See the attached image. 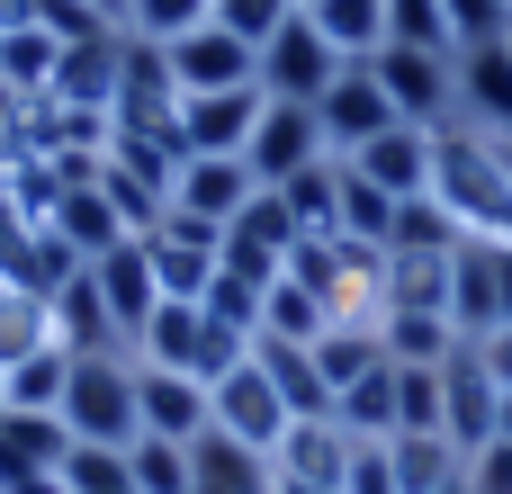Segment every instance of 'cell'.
Here are the masks:
<instances>
[{"label": "cell", "instance_id": "cell-1", "mask_svg": "<svg viewBox=\"0 0 512 494\" xmlns=\"http://www.w3.org/2000/svg\"><path fill=\"white\" fill-rule=\"evenodd\" d=\"M432 198L450 207L459 234L477 243H512V162L495 135H477L468 117L432 126Z\"/></svg>", "mask_w": 512, "mask_h": 494}, {"label": "cell", "instance_id": "cell-2", "mask_svg": "<svg viewBox=\"0 0 512 494\" xmlns=\"http://www.w3.org/2000/svg\"><path fill=\"white\" fill-rule=\"evenodd\" d=\"M135 360H144V369H171V378H198V387H216L234 360H252V342H243V333H225L207 306H189V297H162V306L144 315V333H135Z\"/></svg>", "mask_w": 512, "mask_h": 494}, {"label": "cell", "instance_id": "cell-3", "mask_svg": "<svg viewBox=\"0 0 512 494\" xmlns=\"http://www.w3.org/2000/svg\"><path fill=\"white\" fill-rule=\"evenodd\" d=\"M63 432L90 450H135V351H81L63 387Z\"/></svg>", "mask_w": 512, "mask_h": 494}, {"label": "cell", "instance_id": "cell-4", "mask_svg": "<svg viewBox=\"0 0 512 494\" xmlns=\"http://www.w3.org/2000/svg\"><path fill=\"white\" fill-rule=\"evenodd\" d=\"M288 423H297V414H288V396L270 387V369H261V360H234V369L207 387V432H225V441L261 450V459L288 441Z\"/></svg>", "mask_w": 512, "mask_h": 494}, {"label": "cell", "instance_id": "cell-5", "mask_svg": "<svg viewBox=\"0 0 512 494\" xmlns=\"http://www.w3.org/2000/svg\"><path fill=\"white\" fill-rule=\"evenodd\" d=\"M369 72H378V90H387V108H396L405 126H450V117H459V54L378 45Z\"/></svg>", "mask_w": 512, "mask_h": 494}, {"label": "cell", "instance_id": "cell-6", "mask_svg": "<svg viewBox=\"0 0 512 494\" xmlns=\"http://www.w3.org/2000/svg\"><path fill=\"white\" fill-rule=\"evenodd\" d=\"M342 81V54L324 45V27L297 9L288 27H270V45H261V90L270 99H297V108H315L324 90Z\"/></svg>", "mask_w": 512, "mask_h": 494}, {"label": "cell", "instance_id": "cell-7", "mask_svg": "<svg viewBox=\"0 0 512 494\" xmlns=\"http://www.w3.org/2000/svg\"><path fill=\"white\" fill-rule=\"evenodd\" d=\"M306 234H297V216L279 207V189H261L234 225H225V252H216V270H234V279H252V288H270V279H288V252H297Z\"/></svg>", "mask_w": 512, "mask_h": 494}, {"label": "cell", "instance_id": "cell-8", "mask_svg": "<svg viewBox=\"0 0 512 494\" xmlns=\"http://www.w3.org/2000/svg\"><path fill=\"white\" fill-rule=\"evenodd\" d=\"M441 432H450V450H459V459H477V450L504 432V387L486 378L477 342H459V351H450V369H441Z\"/></svg>", "mask_w": 512, "mask_h": 494}, {"label": "cell", "instance_id": "cell-9", "mask_svg": "<svg viewBox=\"0 0 512 494\" xmlns=\"http://www.w3.org/2000/svg\"><path fill=\"white\" fill-rule=\"evenodd\" d=\"M243 162H252V180H261V189H279V180H297V171L333 162V144H324L315 108L270 99V108H261V126H252V144H243Z\"/></svg>", "mask_w": 512, "mask_h": 494}, {"label": "cell", "instance_id": "cell-10", "mask_svg": "<svg viewBox=\"0 0 512 494\" xmlns=\"http://www.w3.org/2000/svg\"><path fill=\"white\" fill-rule=\"evenodd\" d=\"M162 54H171L180 99H189V90H252V81H261V45H243V36H234V27H216V18H207V27H189V36H171Z\"/></svg>", "mask_w": 512, "mask_h": 494}, {"label": "cell", "instance_id": "cell-11", "mask_svg": "<svg viewBox=\"0 0 512 494\" xmlns=\"http://www.w3.org/2000/svg\"><path fill=\"white\" fill-rule=\"evenodd\" d=\"M315 126H324L333 162H351L369 135H387V126H405V117L387 108V90H378V72H369V63H342V81L315 99Z\"/></svg>", "mask_w": 512, "mask_h": 494}, {"label": "cell", "instance_id": "cell-12", "mask_svg": "<svg viewBox=\"0 0 512 494\" xmlns=\"http://www.w3.org/2000/svg\"><path fill=\"white\" fill-rule=\"evenodd\" d=\"M252 198H261V180H252V162H243V153H189V162H180V180H171V207H180V216H198V225H216V234H225Z\"/></svg>", "mask_w": 512, "mask_h": 494}, {"label": "cell", "instance_id": "cell-13", "mask_svg": "<svg viewBox=\"0 0 512 494\" xmlns=\"http://www.w3.org/2000/svg\"><path fill=\"white\" fill-rule=\"evenodd\" d=\"M261 108H270L261 81L252 90H189L180 99V153H243L252 126H261Z\"/></svg>", "mask_w": 512, "mask_h": 494}, {"label": "cell", "instance_id": "cell-14", "mask_svg": "<svg viewBox=\"0 0 512 494\" xmlns=\"http://www.w3.org/2000/svg\"><path fill=\"white\" fill-rule=\"evenodd\" d=\"M90 288H99L108 324H117V333H126V351H135L144 315L162 306V288H153V261H144V234H126L117 252H99V261H90Z\"/></svg>", "mask_w": 512, "mask_h": 494}, {"label": "cell", "instance_id": "cell-15", "mask_svg": "<svg viewBox=\"0 0 512 494\" xmlns=\"http://www.w3.org/2000/svg\"><path fill=\"white\" fill-rule=\"evenodd\" d=\"M135 423H144L135 441H180V450H189V441L207 432V387H198V378H171V369H144V360H135Z\"/></svg>", "mask_w": 512, "mask_h": 494}, {"label": "cell", "instance_id": "cell-16", "mask_svg": "<svg viewBox=\"0 0 512 494\" xmlns=\"http://www.w3.org/2000/svg\"><path fill=\"white\" fill-rule=\"evenodd\" d=\"M351 171L378 180L387 198H423V189H432V126H387V135H369V144L351 153Z\"/></svg>", "mask_w": 512, "mask_h": 494}, {"label": "cell", "instance_id": "cell-17", "mask_svg": "<svg viewBox=\"0 0 512 494\" xmlns=\"http://www.w3.org/2000/svg\"><path fill=\"white\" fill-rule=\"evenodd\" d=\"M270 468H279L288 486H342V468H351V432H342L333 414H297L288 441L270 450Z\"/></svg>", "mask_w": 512, "mask_h": 494}, {"label": "cell", "instance_id": "cell-18", "mask_svg": "<svg viewBox=\"0 0 512 494\" xmlns=\"http://www.w3.org/2000/svg\"><path fill=\"white\" fill-rule=\"evenodd\" d=\"M117 54H126V27L117 36H90V45H63V63H54V108H117Z\"/></svg>", "mask_w": 512, "mask_h": 494}, {"label": "cell", "instance_id": "cell-19", "mask_svg": "<svg viewBox=\"0 0 512 494\" xmlns=\"http://www.w3.org/2000/svg\"><path fill=\"white\" fill-rule=\"evenodd\" d=\"M459 117L477 135H512V54H504V36L459 54Z\"/></svg>", "mask_w": 512, "mask_h": 494}, {"label": "cell", "instance_id": "cell-20", "mask_svg": "<svg viewBox=\"0 0 512 494\" xmlns=\"http://www.w3.org/2000/svg\"><path fill=\"white\" fill-rule=\"evenodd\" d=\"M450 324H459V342H486L504 324V306H495V243H477V234L450 252Z\"/></svg>", "mask_w": 512, "mask_h": 494}, {"label": "cell", "instance_id": "cell-21", "mask_svg": "<svg viewBox=\"0 0 512 494\" xmlns=\"http://www.w3.org/2000/svg\"><path fill=\"white\" fill-rule=\"evenodd\" d=\"M54 234H63V243H72L81 261H99V252H117V243H126V216L108 207L99 171H90V180H72V189L54 198Z\"/></svg>", "mask_w": 512, "mask_h": 494}, {"label": "cell", "instance_id": "cell-22", "mask_svg": "<svg viewBox=\"0 0 512 494\" xmlns=\"http://www.w3.org/2000/svg\"><path fill=\"white\" fill-rule=\"evenodd\" d=\"M189 468H198V494H279V468L225 432H198L189 441Z\"/></svg>", "mask_w": 512, "mask_h": 494}, {"label": "cell", "instance_id": "cell-23", "mask_svg": "<svg viewBox=\"0 0 512 494\" xmlns=\"http://www.w3.org/2000/svg\"><path fill=\"white\" fill-rule=\"evenodd\" d=\"M378 342H387L396 369H450L459 324H450V315H414V306H387V315H378Z\"/></svg>", "mask_w": 512, "mask_h": 494}, {"label": "cell", "instance_id": "cell-24", "mask_svg": "<svg viewBox=\"0 0 512 494\" xmlns=\"http://www.w3.org/2000/svg\"><path fill=\"white\" fill-rule=\"evenodd\" d=\"M63 387H72V351H27L0 369V414H63Z\"/></svg>", "mask_w": 512, "mask_h": 494}, {"label": "cell", "instance_id": "cell-25", "mask_svg": "<svg viewBox=\"0 0 512 494\" xmlns=\"http://www.w3.org/2000/svg\"><path fill=\"white\" fill-rule=\"evenodd\" d=\"M252 360L270 369V387L288 396V414H333V387L315 369V342H252Z\"/></svg>", "mask_w": 512, "mask_h": 494}, {"label": "cell", "instance_id": "cell-26", "mask_svg": "<svg viewBox=\"0 0 512 494\" xmlns=\"http://www.w3.org/2000/svg\"><path fill=\"white\" fill-rule=\"evenodd\" d=\"M333 423H342L351 441H396V360H378L369 378H351V387L333 396Z\"/></svg>", "mask_w": 512, "mask_h": 494}, {"label": "cell", "instance_id": "cell-27", "mask_svg": "<svg viewBox=\"0 0 512 494\" xmlns=\"http://www.w3.org/2000/svg\"><path fill=\"white\" fill-rule=\"evenodd\" d=\"M387 459H396V494H441L468 477V459L441 441V432H396L387 441Z\"/></svg>", "mask_w": 512, "mask_h": 494}, {"label": "cell", "instance_id": "cell-28", "mask_svg": "<svg viewBox=\"0 0 512 494\" xmlns=\"http://www.w3.org/2000/svg\"><path fill=\"white\" fill-rule=\"evenodd\" d=\"M306 18L324 27V45H333L342 63H369V54L387 45V0H315Z\"/></svg>", "mask_w": 512, "mask_h": 494}, {"label": "cell", "instance_id": "cell-29", "mask_svg": "<svg viewBox=\"0 0 512 494\" xmlns=\"http://www.w3.org/2000/svg\"><path fill=\"white\" fill-rule=\"evenodd\" d=\"M387 306L450 315V252H387Z\"/></svg>", "mask_w": 512, "mask_h": 494}, {"label": "cell", "instance_id": "cell-30", "mask_svg": "<svg viewBox=\"0 0 512 494\" xmlns=\"http://www.w3.org/2000/svg\"><path fill=\"white\" fill-rule=\"evenodd\" d=\"M324 333H333L324 297H315L306 279H270V297H261V342H324Z\"/></svg>", "mask_w": 512, "mask_h": 494}, {"label": "cell", "instance_id": "cell-31", "mask_svg": "<svg viewBox=\"0 0 512 494\" xmlns=\"http://www.w3.org/2000/svg\"><path fill=\"white\" fill-rule=\"evenodd\" d=\"M279 207L297 216V234H342V162H315V171L279 180Z\"/></svg>", "mask_w": 512, "mask_h": 494}, {"label": "cell", "instance_id": "cell-32", "mask_svg": "<svg viewBox=\"0 0 512 494\" xmlns=\"http://www.w3.org/2000/svg\"><path fill=\"white\" fill-rule=\"evenodd\" d=\"M54 63H63V45H54L45 27H9V36H0V81H9L18 99H45V90H54Z\"/></svg>", "mask_w": 512, "mask_h": 494}, {"label": "cell", "instance_id": "cell-33", "mask_svg": "<svg viewBox=\"0 0 512 494\" xmlns=\"http://www.w3.org/2000/svg\"><path fill=\"white\" fill-rule=\"evenodd\" d=\"M396 207H405V198H387L378 180H360V171L342 162V234H351V243L387 252V234H396Z\"/></svg>", "mask_w": 512, "mask_h": 494}, {"label": "cell", "instance_id": "cell-34", "mask_svg": "<svg viewBox=\"0 0 512 494\" xmlns=\"http://www.w3.org/2000/svg\"><path fill=\"white\" fill-rule=\"evenodd\" d=\"M378 360H387V342H378V324H333V333L315 342V369H324V387H333V396H342L351 378H369Z\"/></svg>", "mask_w": 512, "mask_h": 494}, {"label": "cell", "instance_id": "cell-35", "mask_svg": "<svg viewBox=\"0 0 512 494\" xmlns=\"http://www.w3.org/2000/svg\"><path fill=\"white\" fill-rule=\"evenodd\" d=\"M27 351H54V306L36 288H0V369Z\"/></svg>", "mask_w": 512, "mask_h": 494}, {"label": "cell", "instance_id": "cell-36", "mask_svg": "<svg viewBox=\"0 0 512 494\" xmlns=\"http://www.w3.org/2000/svg\"><path fill=\"white\" fill-rule=\"evenodd\" d=\"M0 450L18 468H63L72 459V432H63V414H0Z\"/></svg>", "mask_w": 512, "mask_h": 494}, {"label": "cell", "instance_id": "cell-37", "mask_svg": "<svg viewBox=\"0 0 512 494\" xmlns=\"http://www.w3.org/2000/svg\"><path fill=\"white\" fill-rule=\"evenodd\" d=\"M459 243H468V234L450 225V207H441L432 189L396 207V234H387V252H459Z\"/></svg>", "mask_w": 512, "mask_h": 494}, {"label": "cell", "instance_id": "cell-38", "mask_svg": "<svg viewBox=\"0 0 512 494\" xmlns=\"http://www.w3.org/2000/svg\"><path fill=\"white\" fill-rule=\"evenodd\" d=\"M387 45H414V54H459V36H450V9H441V0H387Z\"/></svg>", "mask_w": 512, "mask_h": 494}, {"label": "cell", "instance_id": "cell-39", "mask_svg": "<svg viewBox=\"0 0 512 494\" xmlns=\"http://www.w3.org/2000/svg\"><path fill=\"white\" fill-rule=\"evenodd\" d=\"M126 468H135V494H198V468L180 441H135Z\"/></svg>", "mask_w": 512, "mask_h": 494}, {"label": "cell", "instance_id": "cell-40", "mask_svg": "<svg viewBox=\"0 0 512 494\" xmlns=\"http://www.w3.org/2000/svg\"><path fill=\"white\" fill-rule=\"evenodd\" d=\"M54 477H63V494H135L126 450H90V441H72V459H63Z\"/></svg>", "mask_w": 512, "mask_h": 494}, {"label": "cell", "instance_id": "cell-41", "mask_svg": "<svg viewBox=\"0 0 512 494\" xmlns=\"http://www.w3.org/2000/svg\"><path fill=\"white\" fill-rule=\"evenodd\" d=\"M207 9H216V0H126V36H153V45H171V36L207 27Z\"/></svg>", "mask_w": 512, "mask_h": 494}, {"label": "cell", "instance_id": "cell-42", "mask_svg": "<svg viewBox=\"0 0 512 494\" xmlns=\"http://www.w3.org/2000/svg\"><path fill=\"white\" fill-rule=\"evenodd\" d=\"M396 432H441V369H396Z\"/></svg>", "mask_w": 512, "mask_h": 494}, {"label": "cell", "instance_id": "cell-43", "mask_svg": "<svg viewBox=\"0 0 512 494\" xmlns=\"http://www.w3.org/2000/svg\"><path fill=\"white\" fill-rule=\"evenodd\" d=\"M207 18H216V27H234L243 45H270V27H288V18H297V0H216Z\"/></svg>", "mask_w": 512, "mask_h": 494}, {"label": "cell", "instance_id": "cell-44", "mask_svg": "<svg viewBox=\"0 0 512 494\" xmlns=\"http://www.w3.org/2000/svg\"><path fill=\"white\" fill-rule=\"evenodd\" d=\"M441 9H450L459 54H468V45H495V36H512V0H441Z\"/></svg>", "mask_w": 512, "mask_h": 494}, {"label": "cell", "instance_id": "cell-45", "mask_svg": "<svg viewBox=\"0 0 512 494\" xmlns=\"http://www.w3.org/2000/svg\"><path fill=\"white\" fill-rule=\"evenodd\" d=\"M36 27L54 36V45H90V36H117L90 0H36Z\"/></svg>", "mask_w": 512, "mask_h": 494}, {"label": "cell", "instance_id": "cell-46", "mask_svg": "<svg viewBox=\"0 0 512 494\" xmlns=\"http://www.w3.org/2000/svg\"><path fill=\"white\" fill-rule=\"evenodd\" d=\"M342 494H396V459H387V441H351Z\"/></svg>", "mask_w": 512, "mask_h": 494}, {"label": "cell", "instance_id": "cell-47", "mask_svg": "<svg viewBox=\"0 0 512 494\" xmlns=\"http://www.w3.org/2000/svg\"><path fill=\"white\" fill-rule=\"evenodd\" d=\"M468 494H512V441H486L468 459Z\"/></svg>", "mask_w": 512, "mask_h": 494}, {"label": "cell", "instance_id": "cell-48", "mask_svg": "<svg viewBox=\"0 0 512 494\" xmlns=\"http://www.w3.org/2000/svg\"><path fill=\"white\" fill-rule=\"evenodd\" d=\"M477 360H486V378H495V387L512 396V324H495V333L477 342Z\"/></svg>", "mask_w": 512, "mask_h": 494}, {"label": "cell", "instance_id": "cell-49", "mask_svg": "<svg viewBox=\"0 0 512 494\" xmlns=\"http://www.w3.org/2000/svg\"><path fill=\"white\" fill-rule=\"evenodd\" d=\"M495 306H504V324H512V243H495Z\"/></svg>", "mask_w": 512, "mask_h": 494}, {"label": "cell", "instance_id": "cell-50", "mask_svg": "<svg viewBox=\"0 0 512 494\" xmlns=\"http://www.w3.org/2000/svg\"><path fill=\"white\" fill-rule=\"evenodd\" d=\"M90 9H99V18H108V27H126V0H90Z\"/></svg>", "mask_w": 512, "mask_h": 494}, {"label": "cell", "instance_id": "cell-51", "mask_svg": "<svg viewBox=\"0 0 512 494\" xmlns=\"http://www.w3.org/2000/svg\"><path fill=\"white\" fill-rule=\"evenodd\" d=\"M279 494H342V486H288V477H279Z\"/></svg>", "mask_w": 512, "mask_h": 494}, {"label": "cell", "instance_id": "cell-52", "mask_svg": "<svg viewBox=\"0 0 512 494\" xmlns=\"http://www.w3.org/2000/svg\"><path fill=\"white\" fill-rule=\"evenodd\" d=\"M495 441H512V396H504V432H495Z\"/></svg>", "mask_w": 512, "mask_h": 494}, {"label": "cell", "instance_id": "cell-53", "mask_svg": "<svg viewBox=\"0 0 512 494\" xmlns=\"http://www.w3.org/2000/svg\"><path fill=\"white\" fill-rule=\"evenodd\" d=\"M441 494H468V477H459V486H441Z\"/></svg>", "mask_w": 512, "mask_h": 494}, {"label": "cell", "instance_id": "cell-54", "mask_svg": "<svg viewBox=\"0 0 512 494\" xmlns=\"http://www.w3.org/2000/svg\"><path fill=\"white\" fill-rule=\"evenodd\" d=\"M297 9H315V0H297Z\"/></svg>", "mask_w": 512, "mask_h": 494}, {"label": "cell", "instance_id": "cell-55", "mask_svg": "<svg viewBox=\"0 0 512 494\" xmlns=\"http://www.w3.org/2000/svg\"><path fill=\"white\" fill-rule=\"evenodd\" d=\"M504 54H512V36H504Z\"/></svg>", "mask_w": 512, "mask_h": 494}]
</instances>
